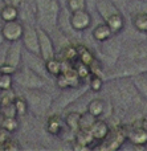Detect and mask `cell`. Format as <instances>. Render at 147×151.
<instances>
[{"label": "cell", "instance_id": "obj_1", "mask_svg": "<svg viewBox=\"0 0 147 151\" xmlns=\"http://www.w3.org/2000/svg\"><path fill=\"white\" fill-rule=\"evenodd\" d=\"M113 85L110 94L117 105L123 109L135 106L141 101V94L137 90L131 78L126 77H115V80L110 81Z\"/></svg>", "mask_w": 147, "mask_h": 151}, {"label": "cell", "instance_id": "obj_2", "mask_svg": "<svg viewBox=\"0 0 147 151\" xmlns=\"http://www.w3.org/2000/svg\"><path fill=\"white\" fill-rule=\"evenodd\" d=\"M36 7V21L39 27L52 33L58 25V17L61 12L60 0H33Z\"/></svg>", "mask_w": 147, "mask_h": 151}, {"label": "cell", "instance_id": "obj_3", "mask_svg": "<svg viewBox=\"0 0 147 151\" xmlns=\"http://www.w3.org/2000/svg\"><path fill=\"white\" fill-rule=\"evenodd\" d=\"M25 90V98L28 101L29 111L33 115L41 117L45 113L50 110L53 105V96L48 91H45L42 88L39 89H24Z\"/></svg>", "mask_w": 147, "mask_h": 151}, {"label": "cell", "instance_id": "obj_4", "mask_svg": "<svg viewBox=\"0 0 147 151\" xmlns=\"http://www.w3.org/2000/svg\"><path fill=\"white\" fill-rule=\"evenodd\" d=\"M13 78H15V82L19 83L23 89H39L44 88L47 83V80L41 74L36 73L27 65L17 69V72L13 74Z\"/></svg>", "mask_w": 147, "mask_h": 151}, {"label": "cell", "instance_id": "obj_5", "mask_svg": "<svg viewBox=\"0 0 147 151\" xmlns=\"http://www.w3.org/2000/svg\"><path fill=\"white\" fill-rule=\"evenodd\" d=\"M89 90V85L87 88L78 85V86H73V88H66L64 89V91L61 93V96L57 99L53 101V105L50 107L52 113H58L61 110H64L66 106H69L70 104H73L76 99L82 98L84 94H86V91Z\"/></svg>", "mask_w": 147, "mask_h": 151}, {"label": "cell", "instance_id": "obj_6", "mask_svg": "<svg viewBox=\"0 0 147 151\" xmlns=\"http://www.w3.org/2000/svg\"><path fill=\"white\" fill-rule=\"evenodd\" d=\"M127 141V134H126V127L123 126H118V127L110 129V133L108 134L105 139L101 141L98 146H94V149L98 150H119L122 145Z\"/></svg>", "mask_w": 147, "mask_h": 151}, {"label": "cell", "instance_id": "obj_7", "mask_svg": "<svg viewBox=\"0 0 147 151\" xmlns=\"http://www.w3.org/2000/svg\"><path fill=\"white\" fill-rule=\"evenodd\" d=\"M37 32H39L40 56H41L45 61H48V60H50V58L56 57L54 42H53L50 33L48 31H45V29H42L41 27H37Z\"/></svg>", "mask_w": 147, "mask_h": 151}, {"label": "cell", "instance_id": "obj_8", "mask_svg": "<svg viewBox=\"0 0 147 151\" xmlns=\"http://www.w3.org/2000/svg\"><path fill=\"white\" fill-rule=\"evenodd\" d=\"M92 15L87 12L86 9H78L74 11V12H70V16H69V24H70L72 29L76 32H84L92 25Z\"/></svg>", "mask_w": 147, "mask_h": 151}, {"label": "cell", "instance_id": "obj_9", "mask_svg": "<svg viewBox=\"0 0 147 151\" xmlns=\"http://www.w3.org/2000/svg\"><path fill=\"white\" fill-rule=\"evenodd\" d=\"M21 42H23V47L25 50H29L32 53H39L40 55L37 27H33V25L24 27V33H23V37H21Z\"/></svg>", "mask_w": 147, "mask_h": 151}, {"label": "cell", "instance_id": "obj_10", "mask_svg": "<svg viewBox=\"0 0 147 151\" xmlns=\"http://www.w3.org/2000/svg\"><path fill=\"white\" fill-rule=\"evenodd\" d=\"M24 24L19 20H12V21H5L3 24L1 29V33L4 36L5 41L8 42H13V41H19L21 40L24 33Z\"/></svg>", "mask_w": 147, "mask_h": 151}, {"label": "cell", "instance_id": "obj_11", "mask_svg": "<svg viewBox=\"0 0 147 151\" xmlns=\"http://www.w3.org/2000/svg\"><path fill=\"white\" fill-rule=\"evenodd\" d=\"M23 63L36 73L41 74L44 78H47V76H49L47 72V68H45V60L39 53H32L29 50L23 52Z\"/></svg>", "mask_w": 147, "mask_h": 151}, {"label": "cell", "instance_id": "obj_12", "mask_svg": "<svg viewBox=\"0 0 147 151\" xmlns=\"http://www.w3.org/2000/svg\"><path fill=\"white\" fill-rule=\"evenodd\" d=\"M23 42H20V40L9 42L5 52V63L15 68H19L23 63Z\"/></svg>", "mask_w": 147, "mask_h": 151}, {"label": "cell", "instance_id": "obj_13", "mask_svg": "<svg viewBox=\"0 0 147 151\" xmlns=\"http://www.w3.org/2000/svg\"><path fill=\"white\" fill-rule=\"evenodd\" d=\"M95 11L103 19V21H106L114 13L119 12V7L113 0H95Z\"/></svg>", "mask_w": 147, "mask_h": 151}, {"label": "cell", "instance_id": "obj_14", "mask_svg": "<svg viewBox=\"0 0 147 151\" xmlns=\"http://www.w3.org/2000/svg\"><path fill=\"white\" fill-rule=\"evenodd\" d=\"M127 134V141L131 142L135 146H145L147 145V130L142 126H131V127H126Z\"/></svg>", "mask_w": 147, "mask_h": 151}, {"label": "cell", "instance_id": "obj_15", "mask_svg": "<svg viewBox=\"0 0 147 151\" xmlns=\"http://www.w3.org/2000/svg\"><path fill=\"white\" fill-rule=\"evenodd\" d=\"M113 39V37H111ZM109 39L108 41L103 42V56L106 57V60L110 61V64L113 65L117 61L119 56V52H121V45H119L118 41L115 40Z\"/></svg>", "mask_w": 147, "mask_h": 151}, {"label": "cell", "instance_id": "obj_16", "mask_svg": "<svg viewBox=\"0 0 147 151\" xmlns=\"http://www.w3.org/2000/svg\"><path fill=\"white\" fill-rule=\"evenodd\" d=\"M64 125H65V121H62V118L57 113H52V115L47 121L45 129L52 135H60L64 130Z\"/></svg>", "mask_w": 147, "mask_h": 151}, {"label": "cell", "instance_id": "obj_17", "mask_svg": "<svg viewBox=\"0 0 147 151\" xmlns=\"http://www.w3.org/2000/svg\"><path fill=\"white\" fill-rule=\"evenodd\" d=\"M90 133H92V135L94 137L95 141L101 142L102 139H105L106 137H108V134L110 133V126L108 125V122L103 119H98L94 122V125L92 126V129H90Z\"/></svg>", "mask_w": 147, "mask_h": 151}, {"label": "cell", "instance_id": "obj_18", "mask_svg": "<svg viewBox=\"0 0 147 151\" xmlns=\"http://www.w3.org/2000/svg\"><path fill=\"white\" fill-rule=\"evenodd\" d=\"M92 35L98 42H105V41H108L109 39H111V37L114 36V33L111 32L110 27H109L105 21L101 23V24H97V25L94 27V29H93Z\"/></svg>", "mask_w": 147, "mask_h": 151}, {"label": "cell", "instance_id": "obj_19", "mask_svg": "<svg viewBox=\"0 0 147 151\" xmlns=\"http://www.w3.org/2000/svg\"><path fill=\"white\" fill-rule=\"evenodd\" d=\"M127 57L130 61H143L147 60V42H139L130 48Z\"/></svg>", "mask_w": 147, "mask_h": 151}, {"label": "cell", "instance_id": "obj_20", "mask_svg": "<svg viewBox=\"0 0 147 151\" xmlns=\"http://www.w3.org/2000/svg\"><path fill=\"white\" fill-rule=\"evenodd\" d=\"M105 23L110 27L111 32H113L114 35H118L119 32H122V29L125 28V17L121 13V11L117 12V13H114L113 16H110Z\"/></svg>", "mask_w": 147, "mask_h": 151}, {"label": "cell", "instance_id": "obj_21", "mask_svg": "<svg viewBox=\"0 0 147 151\" xmlns=\"http://www.w3.org/2000/svg\"><path fill=\"white\" fill-rule=\"evenodd\" d=\"M19 15H20V13H19V7L15 4H7V3H5V4L3 5V8L0 9V17H1L3 23L17 20Z\"/></svg>", "mask_w": 147, "mask_h": 151}, {"label": "cell", "instance_id": "obj_22", "mask_svg": "<svg viewBox=\"0 0 147 151\" xmlns=\"http://www.w3.org/2000/svg\"><path fill=\"white\" fill-rule=\"evenodd\" d=\"M86 111H89L90 114H93L94 117L100 118L105 114V109H106V102L101 98H94L87 104Z\"/></svg>", "mask_w": 147, "mask_h": 151}, {"label": "cell", "instance_id": "obj_23", "mask_svg": "<svg viewBox=\"0 0 147 151\" xmlns=\"http://www.w3.org/2000/svg\"><path fill=\"white\" fill-rule=\"evenodd\" d=\"M131 80L134 82L137 90L139 91V94L145 99H147V72L131 76Z\"/></svg>", "mask_w": 147, "mask_h": 151}, {"label": "cell", "instance_id": "obj_24", "mask_svg": "<svg viewBox=\"0 0 147 151\" xmlns=\"http://www.w3.org/2000/svg\"><path fill=\"white\" fill-rule=\"evenodd\" d=\"M80 119H81V113L80 111H70L64 118L65 126L74 134L80 130Z\"/></svg>", "mask_w": 147, "mask_h": 151}, {"label": "cell", "instance_id": "obj_25", "mask_svg": "<svg viewBox=\"0 0 147 151\" xmlns=\"http://www.w3.org/2000/svg\"><path fill=\"white\" fill-rule=\"evenodd\" d=\"M45 68H47L48 74L53 76V77H56V78L62 73V63H61L58 58H56V57L45 61Z\"/></svg>", "mask_w": 147, "mask_h": 151}, {"label": "cell", "instance_id": "obj_26", "mask_svg": "<svg viewBox=\"0 0 147 151\" xmlns=\"http://www.w3.org/2000/svg\"><path fill=\"white\" fill-rule=\"evenodd\" d=\"M77 52H78V60L81 61V63L86 64V65H89V66L94 65V63H95L94 55H93L85 45H80V47H77Z\"/></svg>", "mask_w": 147, "mask_h": 151}, {"label": "cell", "instance_id": "obj_27", "mask_svg": "<svg viewBox=\"0 0 147 151\" xmlns=\"http://www.w3.org/2000/svg\"><path fill=\"white\" fill-rule=\"evenodd\" d=\"M133 25L141 33H147V12H139L133 17Z\"/></svg>", "mask_w": 147, "mask_h": 151}, {"label": "cell", "instance_id": "obj_28", "mask_svg": "<svg viewBox=\"0 0 147 151\" xmlns=\"http://www.w3.org/2000/svg\"><path fill=\"white\" fill-rule=\"evenodd\" d=\"M13 105H15V109H16V113H17V117H24V115L29 111L28 101H27L25 97L16 96L15 99H13Z\"/></svg>", "mask_w": 147, "mask_h": 151}, {"label": "cell", "instance_id": "obj_29", "mask_svg": "<svg viewBox=\"0 0 147 151\" xmlns=\"http://www.w3.org/2000/svg\"><path fill=\"white\" fill-rule=\"evenodd\" d=\"M97 121V117H94L93 114H90L89 111L81 113V119H80V129L84 130H90L92 126L94 125V122Z\"/></svg>", "mask_w": 147, "mask_h": 151}, {"label": "cell", "instance_id": "obj_30", "mask_svg": "<svg viewBox=\"0 0 147 151\" xmlns=\"http://www.w3.org/2000/svg\"><path fill=\"white\" fill-rule=\"evenodd\" d=\"M74 70H76L77 76H78L81 80L90 78V76H92V69H90V66L86 65V64H84V63H81L80 60H78V63L74 64Z\"/></svg>", "mask_w": 147, "mask_h": 151}, {"label": "cell", "instance_id": "obj_31", "mask_svg": "<svg viewBox=\"0 0 147 151\" xmlns=\"http://www.w3.org/2000/svg\"><path fill=\"white\" fill-rule=\"evenodd\" d=\"M103 78L102 76L98 74H92L89 78V90L94 91V93H98V91L102 90L103 88Z\"/></svg>", "mask_w": 147, "mask_h": 151}, {"label": "cell", "instance_id": "obj_32", "mask_svg": "<svg viewBox=\"0 0 147 151\" xmlns=\"http://www.w3.org/2000/svg\"><path fill=\"white\" fill-rule=\"evenodd\" d=\"M62 55H64V60L68 63L74 64V61L78 60V52H77V47L73 45H68L62 49Z\"/></svg>", "mask_w": 147, "mask_h": 151}, {"label": "cell", "instance_id": "obj_33", "mask_svg": "<svg viewBox=\"0 0 147 151\" xmlns=\"http://www.w3.org/2000/svg\"><path fill=\"white\" fill-rule=\"evenodd\" d=\"M0 107L8 106V105L13 104V99H15L16 94L12 89H8V90H0Z\"/></svg>", "mask_w": 147, "mask_h": 151}, {"label": "cell", "instance_id": "obj_34", "mask_svg": "<svg viewBox=\"0 0 147 151\" xmlns=\"http://www.w3.org/2000/svg\"><path fill=\"white\" fill-rule=\"evenodd\" d=\"M1 127L7 130L8 133H13L19 129V121L16 119V117H4L1 122Z\"/></svg>", "mask_w": 147, "mask_h": 151}, {"label": "cell", "instance_id": "obj_35", "mask_svg": "<svg viewBox=\"0 0 147 151\" xmlns=\"http://www.w3.org/2000/svg\"><path fill=\"white\" fill-rule=\"evenodd\" d=\"M65 4L69 12H74L78 9H84L86 7V0H66Z\"/></svg>", "mask_w": 147, "mask_h": 151}, {"label": "cell", "instance_id": "obj_36", "mask_svg": "<svg viewBox=\"0 0 147 151\" xmlns=\"http://www.w3.org/2000/svg\"><path fill=\"white\" fill-rule=\"evenodd\" d=\"M15 78L12 74H0V90H8L12 89Z\"/></svg>", "mask_w": 147, "mask_h": 151}, {"label": "cell", "instance_id": "obj_37", "mask_svg": "<svg viewBox=\"0 0 147 151\" xmlns=\"http://www.w3.org/2000/svg\"><path fill=\"white\" fill-rule=\"evenodd\" d=\"M17 69L19 68H15V66H12V65H9V64H7V63H4V64H1L0 65V74H15L16 72H17Z\"/></svg>", "mask_w": 147, "mask_h": 151}, {"label": "cell", "instance_id": "obj_38", "mask_svg": "<svg viewBox=\"0 0 147 151\" xmlns=\"http://www.w3.org/2000/svg\"><path fill=\"white\" fill-rule=\"evenodd\" d=\"M19 145L16 143V141H13V139H11V138H8L7 141L3 143V147H1V150H17L19 149Z\"/></svg>", "mask_w": 147, "mask_h": 151}, {"label": "cell", "instance_id": "obj_39", "mask_svg": "<svg viewBox=\"0 0 147 151\" xmlns=\"http://www.w3.org/2000/svg\"><path fill=\"white\" fill-rule=\"evenodd\" d=\"M5 3H7V4H15V5H20V4H23V1L24 0H4Z\"/></svg>", "mask_w": 147, "mask_h": 151}, {"label": "cell", "instance_id": "obj_40", "mask_svg": "<svg viewBox=\"0 0 147 151\" xmlns=\"http://www.w3.org/2000/svg\"><path fill=\"white\" fill-rule=\"evenodd\" d=\"M114 3H115L118 7H126V1L127 0H113Z\"/></svg>", "mask_w": 147, "mask_h": 151}, {"label": "cell", "instance_id": "obj_41", "mask_svg": "<svg viewBox=\"0 0 147 151\" xmlns=\"http://www.w3.org/2000/svg\"><path fill=\"white\" fill-rule=\"evenodd\" d=\"M141 126H142L145 130H147V115H145V117L142 118V122H141Z\"/></svg>", "mask_w": 147, "mask_h": 151}, {"label": "cell", "instance_id": "obj_42", "mask_svg": "<svg viewBox=\"0 0 147 151\" xmlns=\"http://www.w3.org/2000/svg\"><path fill=\"white\" fill-rule=\"evenodd\" d=\"M4 41H5V39H4V36H3V33H1V29H0V47L4 44Z\"/></svg>", "mask_w": 147, "mask_h": 151}]
</instances>
